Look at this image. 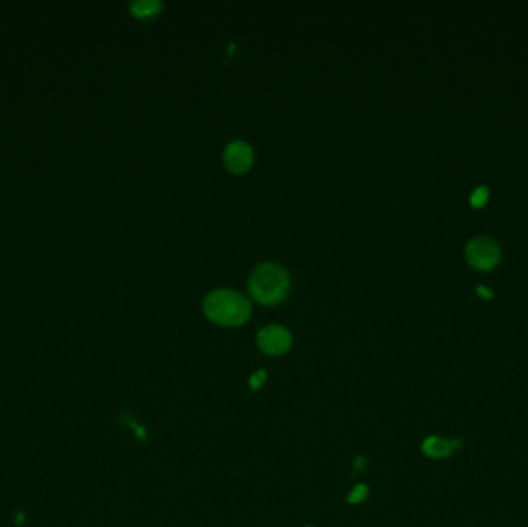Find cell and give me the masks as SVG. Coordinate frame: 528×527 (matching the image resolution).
<instances>
[{"label": "cell", "instance_id": "1", "mask_svg": "<svg viewBox=\"0 0 528 527\" xmlns=\"http://www.w3.org/2000/svg\"><path fill=\"white\" fill-rule=\"evenodd\" d=\"M204 312L212 322L223 327H238L249 318L252 307L247 297L233 289H217L207 294Z\"/></svg>", "mask_w": 528, "mask_h": 527}, {"label": "cell", "instance_id": "2", "mask_svg": "<svg viewBox=\"0 0 528 527\" xmlns=\"http://www.w3.org/2000/svg\"><path fill=\"white\" fill-rule=\"evenodd\" d=\"M291 291V277L283 266L277 263H262L249 277V292L257 302L275 305L283 300Z\"/></svg>", "mask_w": 528, "mask_h": 527}, {"label": "cell", "instance_id": "3", "mask_svg": "<svg viewBox=\"0 0 528 527\" xmlns=\"http://www.w3.org/2000/svg\"><path fill=\"white\" fill-rule=\"evenodd\" d=\"M467 260L478 269H491L500 258L499 245L488 237H476L467 245Z\"/></svg>", "mask_w": 528, "mask_h": 527}, {"label": "cell", "instance_id": "4", "mask_svg": "<svg viewBox=\"0 0 528 527\" xmlns=\"http://www.w3.org/2000/svg\"><path fill=\"white\" fill-rule=\"evenodd\" d=\"M257 343L263 353L269 356H278L286 353L292 345L291 333L280 325H269L263 328L257 336Z\"/></svg>", "mask_w": 528, "mask_h": 527}, {"label": "cell", "instance_id": "5", "mask_svg": "<svg viewBox=\"0 0 528 527\" xmlns=\"http://www.w3.org/2000/svg\"><path fill=\"white\" fill-rule=\"evenodd\" d=\"M223 161L227 171H231L232 173H243L253 162L252 147L244 141L235 140L226 146Z\"/></svg>", "mask_w": 528, "mask_h": 527}, {"label": "cell", "instance_id": "6", "mask_svg": "<svg viewBox=\"0 0 528 527\" xmlns=\"http://www.w3.org/2000/svg\"><path fill=\"white\" fill-rule=\"evenodd\" d=\"M460 445V439L458 444L456 441H447L443 438H438V436H431V438H427L425 442L422 444V450L425 454L431 458H445L448 454H451L454 450H458Z\"/></svg>", "mask_w": 528, "mask_h": 527}, {"label": "cell", "instance_id": "7", "mask_svg": "<svg viewBox=\"0 0 528 527\" xmlns=\"http://www.w3.org/2000/svg\"><path fill=\"white\" fill-rule=\"evenodd\" d=\"M133 15L139 19H152L156 17L162 10V3L158 0H136L130 5Z\"/></svg>", "mask_w": 528, "mask_h": 527}, {"label": "cell", "instance_id": "8", "mask_svg": "<svg viewBox=\"0 0 528 527\" xmlns=\"http://www.w3.org/2000/svg\"><path fill=\"white\" fill-rule=\"evenodd\" d=\"M366 497H368V486L358 484L349 493L348 501L351 504H358V503H362V501L366 499Z\"/></svg>", "mask_w": 528, "mask_h": 527}, {"label": "cell", "instance_id": "9", "mask_svg": "<svg viewBox=\"0 0 528 527\" xmlns=\"http://www.w3.org/2000/svg\"><path fill=\"white\" fill-rule=\"evenodd\" d=\"M488 193H490V192H488V187H485V186H479V187L476 189V191L471 193V198H469V200H471V204H473L474 207H482V206H484V204L487 203Z\"/></svg>", "mask_w": 528, "mask_h": 527}, {"label": "cell", "instance_id": "10", "mask_svg": "<svg viewBox=\"0 0 528 527\" xmlns=\"http://www.w3.org/2000/svg\"><path fill=\"white\" fill-rule=\"evenodd\" d=\"M266 376H267V373L264 372V370H258V372H255V373L251 376L249 385H251V388L253 390V392H257V390H260V388L263 387V383L266 382Z\"/></svg>", "mask_w": 528, "mask_h": 527}, {"label": "cell", "instance_id": "11", "mask_svg": "<svg viewBox=\"0 0 528 527\" xmlns=\"http://www.w3.org/2000/svg\"><path fill=\"white\" fill-rule=\"evenodd\" d=\"M478 292H479V294L484 296L485 298H491L493 297V291L485 288V286H478Z\"/></svg>", "mask_w": 528, "mask_h": 527}, {"label": "cell", "instance_id": "12", "mask_svg": "<svg viewBox=\"0 0 528 527\" xmlns=\"http://www.w3.org/2000/svg\"><path fill=\"white\" fill-rule=\"evenodd\" d=\"M364 467H366V459H364V458H358V459L355 461V464H354L355 472H360V470H363Z\"/></svg>", "mask_w": 528, "mask_h": 527}, {"label": "cell", "instance_id": "13", "mask_svg": "<svg viewBox=\"0 0 528 527\" xmlns=\"http://www.w3.org/2000/svg\"><path fill=\"white\" fill-rule=\"evenodd\" d=\"M306 527H315V526H306Z\"/></svg>", "mask_w": 528, "mask_h": 527}]
</instances>
